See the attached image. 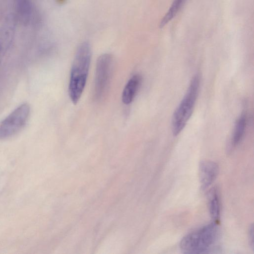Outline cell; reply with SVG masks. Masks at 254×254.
I'll use <instances>...</instances> for the list:
<instances>
[{"label": "cell", "instance_id": "1", "mask_svg": "<svg viewBox=\"0 0 254 254\" xmlns=\"http://www.w3.org/2000/svg\"><path fill=\"white\" fill-rule=\"evenodd\" d=\"M91 59L90 44L84 41L78 46L72 64L68 92L72 102L79 100L86 85Z\"/></svg>", "mask_w": 254, "mask_h": 254}, {"label": "cell", "instance_id": "2", "mask_svg": "<svg viewBox=\"0 0 254 254\" xmlns=\"http://www.w3.org/2000/svg\"><path fill=\"white\" fill-rule=\"evenodd\" d=\"M219 234L218 227L213 222L186 235L180 242V248L185 254L209 253L213 250Z\"/></svg>", "mask_w": 254, "mask_h": 254}, {"label": "cell", "instance_id": "3", "mask_svg": "<svg viewBox=\"0 0 254 254\" xmlns=\"http://www.w3.org/2000/svg\"><path fill=\"white\" fill-rule=\"evenodd\" d=\"M199 78L194 75L190 81L187 91L174 113L172 118V131L178 135L184 128L193 112L198 95Z\"/></svg>", "mask_w": 254, "mask_h": 254}, {"label": "cell", "instance_id": "4", "mask_svg": "<svg viewBox=\"0 0 254 254\" xmlns=\"http://www.w3.org/2000/svg\"><path fill=\"white\" fill-rule=\"evenodd\" d=\"M30 114V107L24 103L0 123V140L11 137L18 133L26 124Z\"/></svg>", "mask_w": 254, "mask_h": 254}, {"label": "cell", "instance_id": "5", "mask_svg": "<svg viewBox=\"0 0 254 254\" xmlns=\"http://www.w3.org/2000/svg\"><path fill=\"white\" fill-rule=\"evenodd\" d=\"M114 60L109 54H104L98 59L96 63L94 87L95 100H101L105 95L111 78Z\"/></svg>", "mask_w": 254, "mask_h": 254}, {"label": "cell", "instance_id": "6", "mask_svg": "<svg viewBox=\"0 0 254 254\" xmlns=\"http://www.w3.org/2000/svg\"><path fill=\"white\" fill-rule=\"evenodd\" d=\"M218 166L210 160L201 161L199 165L198 174L202 190L208 188L214 181L218 173Z\"/></svg>", "mask_w": 254, "mask_h": 254}, {"label": "cell", "instance_id": "7", "mask_svg": "<svg viewBox=\"0 0 254 254\" xmlns=\"http://www.w3.org/2000/svg\"><path fill=\"white\" fill-rule=\"evenodd\" d=\"M142 77L139 74L133 75L127 81L123 90L122 102L126 105L130 104L133 100L139 88Z\"/></svg>", "mask_w": 254, "mask_h": 254}, {"label": "cell", "instance_id": "8", "mask_svg": "<svg viewBox=\"0 0 254 254\" xmlns=\"http://www.w3.org/2000/svg\"><path fill=\"white\" fill-rule=\"evenodd\" d=\"M208 208L213 222H216L220 218V202L219 192L216 188H212L208 193Z\"/></svg>", "mask_w": 254, "mask_h": 254}, {"label": "cell", "instance_id": "9", "mask_svg": "<svg viewBox=\"0 0 254 254\" xmlns=\"http://www.w3.org/2000/svg\"><path fill=\"white\" fill-rule=\"evenodd\" d=\"M247 124V117L243 113L236 121L231 139V148L237 146L241 141L245 134Z\"/></svg>", "mask_w": 254, "mask_h": 254}, {"label": "cell", "instance_id": "10", "mask_svg": "<svg viewBox=\"0 0 254 254\" xmlns=\"http://www.w3.org/2000/svg\"><path fill=\"white\" fill-rule=\"evenodd\" d=\"M186 0H174L171 7L162 18L160 26L163 27L168 23L177 14Z\"/></svg>", "mask_w": 254, "mask_h": 254}, {"label": "cell", "instance_id": "11", "mask_svg": "<svg viewBox=\"0 0 254 254\" xmlns=\"http://www.w3.org/2000/svg\"><path fill=\"white\" fill-rule=\"evenodd\" d=\"M9 37L5 33L0 37V64L9 43Z\"/></svg>", "mask_w": 254, "mask_h": 254}, {"label": "cell", "instance_id": "12", "mask_svg": "<svg viewBox=\"0 0 254 254\" xmlns=\"http://www.w3.org/2000/svg\"><path fill=\"white\" fill-rule=\"evenodd\" d=\"M248 239L250 246L252 250L254 251V228L253 225L252 224L250 226L248 231Z\"/></svg>", "mask_w": 254, "mask_h": 254}]
</instances>
